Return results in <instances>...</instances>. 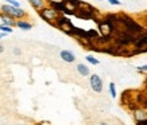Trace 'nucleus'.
<instances>
[{
	"mask_svg": "<svg viewBox=\"0 0 147 125\" xmlns=\"http://www.w3.org/2000/svg\"><path fill=\"white\" fill-rule=\"evenodd\" d=\"M0 12L1 13H5V15H8L11 18H13L15 20H18V19H23L26 16V11L20 7H13V5L8 4V3H5L0 7Z\"/></svg>",
	"mask_w": 147,
	"mask_h": 125,
	"instance_id": "f257e3e1",
	"label": "nucleus"
},
{
	"mask_svg": "<svg viewBox=\"0 0 147 125\" xmlns=\"http://www.w3.org/2000/svg\"><path fill=\"white\" fill-rule=\"evenodd\" d=\"M38 13H39V16L45 22H47V23H50V24H55V22H57V19L59 18V15L61 13L58 12L55 8H53L51 5H46L45 8H42L40 11H38Z\"/></svg>",
	"mask_w": 147,
	"mask_h": 125,
	"instance_id": "f03ea898",
	"label": "nucleus"
},
{
	"mask_svg": "<svg viewBox=\"0 0 147 125\" xmlns=\"http://www.w3.org/2000/svg\"><path fill=\"white\" fill-rule=\"evenodd\" d=\"M124 30L127 32H129V34H132V35L138 36V35H140V34L144 31V26L140 24L138 20H135L134 18H129L128 20L125 22V24H124Z\"/></svg>",
	"mask_w": 147,
	"mask_h": 125,
	"instance_id": "7ed1b4c3",
	"label": "nucleus"
},
{
	"mask_svg": "<svg viewBox=\"0 0 147 125\" xmlns=\"http://www.w3.org/2000/svg\"><path fill=\"white\" fill-rule=\"evenodd\" d=\"M55 27H58L61 31H63L65 34H67V35H70V31H71V27H73V24H71L70 19L66 18V16H63L62 13L59 15V18L57 19V22H55V24H54Z\"/></svg>",
	"mask_w": 147,
	"mask_h": 125,
	"instance_id": "20e7f679",
	"label": "nucleus"
},
{
	"mask_svg": "<svg viewBox=\"0 0 147 125\" xmlns=\"http://www.w3.org/2000/svg\"><path fill=\"white\" fill-rule=\"evenodd\" d=\"M132 116L136 124H143L144 121H147V109L138 105L135 109H132Z\"/></svg>",
	"mask_w": 147,
	"mask_h": 125,
	"instance_id": "39448f33",
	"label": "nucleus"
},
{
	"mask_svg": "<svg viewBox=\"0 0 147 125\" xmlns=\"http://www.w3.org/2000/svg\"><path fill=\"white\" fill-rule=\"evenodd\" d=\"M97 26H98V32H100L101 36H111L113 34V24H111L107 20L101 19L97 23Z\"/></svg>",
	"mask_w": 147,
	"mask_h": 125,
	"instance_id": "423d86ee",
	"label": "nucleus"
},
{
	"mask_svg": "<svg viewBox=\"0 0 147 125\" xmlns=\"http://www.w3.org/2000/svg\"><path fill=\"white\" fill-rule=\"evenodd\" d=\"M89 84H90V88H92L93 92H96V93H101L102 92V80L100 76L92 74L89 78Z\"/></svg>",
	"mask_w": 147,
	"mask_h": 125,
	"instance_id": "0eeeda50",
	"label": "nucleus"
},
{
	"mask_svg": "<svg viewBox=\"0 0 147 125\" xmlns=\"http://www.w3.org/2000/svg\"><path fill=\"white\" fill-rule=\"evenodd\" d=\"M59 55H61L62 61H65V62H67V63H73L76 61V55L71 53V51H69V50H62V51L59 53Z\"/></svg>",
	"mask_w": 147,
	"mask_h": 125,
	"instance_id": "6e6552de",
	"label": "nucleus"
},
{
	"mask_svg": "<svg viewBox=\"0 0 147 125\" xmlns=\"http://www.w3.org/2000/svg\"><path fill=\"white\" fill-rule=\"evenodd\" d=\"M28 3L31 4V7L35 11H40L42 8H45L47 4V0H28Z\"/></svg>",
	"mask_w": 147,
	"mask_h": 125,
	"instance_id": "1a4fd4ad",
	"label": "nucleus"
},
{
	"mask_svg": "<svg viewBox=\"0 0 147 125\" xmlns=\"http://www.w3.org/2000/svg\"><path fill=\"white\" fill-rule=\"evenodd\" d=\"M15 26L20 28V30H24V31H28V30H31L32 28V24L30 22H27V20H22V19H18L16 23H15Z\"/></svg>",
	"mask_w": 147,
	"mask_h": 125,
	"instance_id": "9d476101",
	"label": "nucleus"
},
{
	"mask_svg": "<svg viewBox=\"0 0 147 125\" xmlns=\"http://www.w3.org/2000/svg\"><path fill=\"white\" fill-rule=\"evenodd\" d=\"M0 19H1V23H3V24H7V26H9V27H13L15 23H16V20L13 18H11V16L5 15V13H1V12H0Z\"/></svg>",
	"mask_w": 147,
	"mask_h": 125,
	"instance_id": "9b49d317",
	"label": "nucleus"
},
{
	"mask_svg": "<svg viewBox=\"0 0 147 125\" xmlns=\"http://www.w3.org/2000/svg\"><path fill=\"white\" fill-rule=\"evenodd\" d=\"M77 72L80 73L82 77H88L90 76V70H89V67L86 66V65H84V63H78L77 65Z\"/></svg>",
	"mask_w": 147,
	"mask_h": 125,
	"instance_id": "f8f14e48",
	"label": "nucleus"
},
{
	"mask_svg": "<svg viewBox=\"0 0 147 125\" xmlns=\"http://www.w3.org/2000/svg\"><path fill=\"white\" fill-rule=\"evenodd\" d=\"M109 93H111V97L112 98H116L117 97V92H116V85L113 82L109 84Z\"/></svg>",
	"mask_w": 147,
	"mask_h": 125,
	"instance_id": "ddd939ff",
	"label": "nucleus"
},
{
	"mask_svg": "<svg viewBox=\"0 0 147 125\" xmlns=\"http://www.w3.org/2000/svg\"><path fill=\"white\" fill-rule=\"evenodd\" d=\"M86 35H88V38H89L90 40H93L98 36V31H96V30H88V31H86Z\"/></svg>",
	"mask_w": 147,
	"mask_h": 125,
	"instance_id": "4468645a",
	"label": "nucleus"
},
{
	"mask_svg": "<svg viewBox=\"0 0 147 125\" xmlns=\"http://www.w3.org/2000/svg\"><path fill=\"white\" fill-rule=\"evenodd\" d=\"M86 61H88L90 65H94V66H97L98 63H100V61H98V59H96L94 57H92V55H86Z\"/></svg>",
	"mask_w": 147,
	"mask_h": 125,
	"instance_id": "2eb2a0df",
	"label": "nucleus"
},
{
	"mask_svg": "<svg viewBox=\"0 0 147 125\" xmlns=\"http://www.w3.org/2000/svg\"><path fill=\"white\" fill-rule=\"evenodd\" d=\"M0 31H3V32H7V34H11L12 32V27H9L7 26V24H0Z\"/></svg>",
	"mask_w": 147,
	"mask_h": 125,
	"instance_id": "dca6fc26",
	"label": "nucleus"
},
{
	"mask_svg": "<svg viewBox=\"0 0 147 125\" xmlns=\"http://www.w3.org/2000/svg\"><path fill=\"white\" fill-rule=\"evenodd\" d=\"M8 4H11V5H13V7H20V3H19L18 0H5Z\"/></svg>",
	"mask_w": 147,
	"mask_h": 125,
	"instance_id": "f3484780",
	"label": "nucleus"
},
{
	"mask_svg": "<svg viewBox=\"0 0 147 125\" xmlns=\"http://www.w3.org/2000/svg\"><path fill=\"white\" fill-rule=\"evenodd\" d=\"M65 0H47V4H55V3H63Z\"/></svg>",
	"mask_w": 147,
	"mask_h": 125,
	"instance_id": "a211bd4d",
	"label": "nucleus"
},
{
	"mask_svg": "<svg viewBox=\"0 0 147 125\" xmlns=\"http://www.w3.org/2000/svg\"><path fill=\"white\" fill-rule=\"evenodd\" d=\"M108 3L112 5H120V1H119V0H108Z\"/></svg>",
	"mask_w": 147,
	"mask_h": 125,
	"instance_id": "6ab92c4d",
	"label": "nucleus"
},
{
	"mask_svg": "<svg viewBox=\"0 0 147 125\" xmlns=\"http://www.w3.org/2000/svg\"><path fill=\"white\" fill-rule=\"evenodd\" d=\"M138 70L140 73H147V65H144V66H139Z\"/></svg>",
	"mask_w": 147,
	"mask_h": 125,
	"instance_id": "aec40b11",
	"label": "nucleus"
},
{
	"mask_svg": "<svg viewBox=\"0 0 147 125\" xmlns=\"http://www.w3.org/2000/svg\"><path fill=\"white\" fill-rule=\"evenodd\" d=\"M13 54H15V55H20V50H19V49H13Z\"/></svg>",
	"mask_w": 147,
	"mask_h": 125,
	"instance_id": "412c9836",
	"label": "nucleus"
},
{
	"mask_svg": "<svg viewBox=\"0 0 147 125\" xmlns=\"http://www.w3.org/2000/svg\"><path fill=\"white\" fill-rule=\"evenodd\" d=\"M5 35H7V32H3V31H1V34H0V39H1V38H4Z\"/></svg>",
	"mask_w": 147,
	"mask_h": 125,
	"instance_id": "4be33fe9",
	"label": "nucleus"
},
{
	"mask_svg": "<svg viewBox=\"0 0 147 125\" xmlns=\"http://www.w3.org/2000/svg\"><path fill=\"white\" fill-rule=\"evenodd\" d=\"M3 51H4V47H3V46H0V54L3 53Z\"/></svg>",
	"mask_w": 147,
	"mask_h": 125,
	"instance_id": "5701e85b",
	"label": "nucleus"
},
{
	"mask_svg": "<svg viewBox=\"0 0 147 125\" xmlns=\"http://www.w3.org/2000/svg\"><path fill=\"white\" fill-rule=\"evenodd\" d=\"M144 86H146V93H147V81H146V85H144Z\"/></svg>",
	"mask_w": 147,
	"mask_h": 125,
	"instance_id": "b1692460",
	"label": "nucleus"
}]
</instances>
